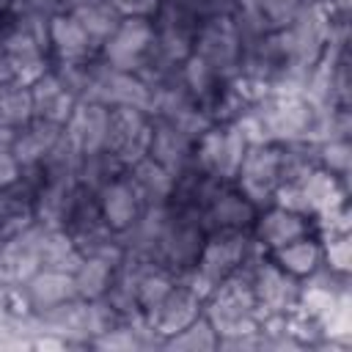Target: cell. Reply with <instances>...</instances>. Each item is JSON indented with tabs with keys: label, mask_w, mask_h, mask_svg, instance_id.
Instances as JSON below:
<instances>
[{
	"label": "cell",
	"mask_w": 352,
	"mask_h": 352,
	"mask_svg": "<svg viewBox=\"0 0 352 352\" xmlns=\"http://www.w3.org/2000/svg\"><path fill=\"white\" fill-rule=\"evenodd\" d=\"M256 248H261V245L253 239V234L248 228H217V231H209L206 239H204V248L198 253L195 270L214 289L223 278L236 272L239 264Z\"/></svg>",
	"instance_id": "1"
},
{
	"label": "cell",
	"mask_w": 352,
	"mask_h": 352,
	"mask_svg": "<svg viewBox=\"0 0 352 352\" xmlns=\"http://www.w3.org/2000/svg\"><path fill=\"white\" fill-rule=\"evenodd\" d=\"M248 140L242 135V129L228 121V124H212L198 140H195V151H192V162L204 170L212 173L223 182H234L239 162L248 151Z\"/></svg>",
	"instance_id": "2"
},
{
	"label": "cell",
	"mask_w": 352,
	"mask_h": 352,
	"mask_svg": "<svg viewBox=\"0 0 352 352\" xmlns=\"http://www.w3.org/2000/svg\"><path fill=\"white\" fill-rule=\"evenodd\" d=\"M278 184H280V146L270 140L250 143L234 176V187L256 209H264L272 204V192Z\"/></svg>",
	"instance_id": "3"
},
{
	"label": "cell",
	"mask_w": 352,
	"mask_h": 352,
	"mask_svg": "<svg viewBox=\"0 0 352 352\" xmlns=\"http://www.w3.org/2000/svg\"><path fill=\"white\" fill-rule=\"evenodd\" d=\"M239 52H242V38L236 30V22L231 14L212 16L198 25L195 41H192V55L206 60L223 80H234L239 72Z\"/></svg>",
	"instance_id": "4"
},
{
	"label": "cell",
	"mask_w": 352,
	"mask_h": 352,
	"mask_svg": "<svg viewBox=\"0 0 352 352\" xmlns=\"http://www.w3.org/2000/svg\"><path fill=\"white\" fill-rule=\"evenodd\" d=\"M148 140H151V116L140 107H110L107 121V143L104 151H110L124 170L143 157H148Z\"/></svg>",
	"instance_id": "5"
},
{
	"label": "cell",
	"mask_w": 352,
	"mask_h": 352,
	"mask_svg": "<svg viewBox=\"0 0 352 352\" xmlns=\"http://www.w3.org/2000/svg\"><path fill=\"white\" fill-rule=\"evenodd\" d=\"M154 44V22L151 16H121L113 36L102 44L99 58L121 72H135L146 52Z\"/></svg>",
	"instance_id": "6"
},
{
	"label": "cell",
	"mask_w": 352,
	"mask_h": 352,
	"mask_svg": "<svg viewBox=\"0 0 352 352\" xmlns=\"http://www.w3.org/2000/svg\"><path fill=\"white\" fill-rule=\"evenodd\" d=\"M41 236H44V226L30 223L19 234L3 239L0 245V283L3 286H19L41 270Z\"/></svg>",
	"instance_id": "7"
},
{
	"label": "cell",
	"mask_w": 352,
	"mask_h": 352,
	"mask_svg": "<svg viewBox=\"0 0 352 352\" xmlns=\"http://www.w3.org/2000/svg\"><path fill=\"white\" fill-rule=\"evenodd\" d=\"M250 234L270 253V250H275L286 242L316 234V217H308V214H300V212L270 204V206L258 209V214L250 226Z\"/></svg>",
	"instance_id": "8"
},
{
	"label": "cell",
	"mask_w": 352,
	"mask_h": 352,
	"mask_svg": "<svg viewBox=\"0 0 352 352\" xmlns=\"http://www.w3.org/2000/svg\"><path fill=\"white\" fill-rule=\"evenodd\" d=\"M201 314H204V300H201L192 289H187L184 283L176 280L173 289L165 294V300H162L154 311H148L143 319H146V324L151 327V333H154L160 341H165V338H170L173 333L184 330L190 322H195Z\"/></svg>",
	"instance_id": "9"
},
{
	"label": "cell",
	"mask_w": 352,
	"mask_h": 352,
	"mask_svg": "<svg viewBox=\"0 0 352 352\" xmlns=\"http://www.w3.org/2000/svg\"><path fill=\"white\" fill-rule=\"evenodd\" d=\"M107 121H110V107L107 104H99V102H77V107L72 110L69 121L63 124V132L77 146V151L85 157V154L104 151V143H107Z\"/></svg>",
	"instance_id": "10"
},
{
	"label": "cell",
	"mask_w": 352,
	"mask_h": 352,
	"mask_svg": "<svg viewBox=\"0 0 352 352\" xmlns=\"http://www.w3.org/2000/svg\"><path fill=\"white\" fill-rule=\"evenodd\" d=\"M195 143L170 121L165 118H151V140H148V157L160 162L168 173L179 176L190 162H192Z\"/></svg>",
	"instance_id": "11"
},
{
	"label": "cell",
	"mask_w": 352,
	"mask_h": 352,
	"mask_svg": "<svg viewBox=\"0 0 352 352\" xmlns=\"http://www.w3.org/2000/svg\"><path fill=\"white\" fill-rule=\"evenodd\" d=\"M258 209L234 187V182H226L217 195L209 201V206L204 209V228L217 231V228H248L253 226Z\"/></svg>",
	"instance_id": "12"
},
{
	"label": "cell",
	"mask_w": 352,
	"mask_h": 352,
	"mask_svg": "<svg viewBox=\"0 0 352 352\" xmlns=\"http://www.w3.org/2000/svg\"><path fill=\"white\" fill-rule=\"evenodd\" d=\"M96 198H99V209H102L104 223L116 234L126 231L140 217V212L146 209L140 204V198L135 195V190H132V184L126 182L124 173H118L116 179H110L104 187H99L96 190Z\"/></svg>",
	"instance_id": "13"
},
{
	"label": "cell",
	"mask_w": 352,
	"mask_h": 352,
	"mask_svg": "<svg viewBox=\"0 0 352 352\" xmlns=\"http://www.w3.org/2000/svg\"><path fill=\"white\" fill-rule=\"evenodd\" d=\"M60 132H63L60 124H52V121H47V118H36V116H33V121H28L25 126L14 129L11 154H14V160L19 162V168L44 162V157L50 154V148L55 146V140L60 138Z\"/></svg>",
	"instance_id": "14"
},
{
	"label": "cell",
	"mask_w": 352,
	"mask_h": 352,
	"mask_svg": "<svg viewBox=\"0 0 352 352\" xmlns=\"http://www.w3.org/2000/svg\"><path fill=\"white\" fill-rule=\"evenodd\" d=\"M50 52L52 60H88L99 55V50L91 44L88 33L74 19V14L50 16Z\"/></svg>",
	"instance_id": "15"
},
{
	"label": "cell",
	"mask_w": 352,
	"mask_h": 352,
	"mask_svg": "<svg viewBox=\"0 0 352 352\" xmlns=\"http://www.w3.org/2000/svg\"><path fill=\"white\" fill-rule=\"evenodd\" d=\"M30 88V99H33V116L36 118H47V121H52V124H66L69 121V116H72V110L77 107V96L74 94H69L66 88H63V82L58 80V74L50 69V72H44L33 85H28Z\"/></svg>",
	"instance_id": "16"
},
{
	"label": "cell",
	"mask_w": 352,
	"mask_h": 352,
	"mask_svg": "<svg viewBox=\"0 0 352 352\" xmlns=\"http://www.w3.org/2000/svg\"><path fill=\"white\" fill-rule=\"evenodd\" d=\"M126 182L132 184L135 195L140 198L143 206H160V204H168L170 192H173V182L176 176L168 173L160 162H154L151 157H143L140 162L129 165L124 170Z\"/></svg>",
	"instance_id": "17"
},
{
	"label": "cell",
	"mask_w": 352,
	"mask_h": 352,
	"mask_svg": "<svg viewBox=\"0 0 352 352\" xmlns=\"http://www.w3.org/2000/svg\"><path fill=\"white\" fill-rule=\"evenodd\" d=\"M30 305H33V314H41V311H50L66 300H74L77 292H74V280H72V272H60V270H47L41 267L36 275H30L25 283H22Z\"/></svg>",
	"instance_id": "18"
},
{
	"label": "cell",
	"mask_w": 352,
	"mask_h": 352,
	"mask_svg": "<svg viewBox=\"0 0 352 352\" xmlns=\"http://www.w3.org/2000/svg\"><path fill=\"white\" fill-rule=\"evenodd\" d=\"M344 182L346 179H341V176H336L324 168H314L297 184H300V192H302V201H305L308 212L314 217H319V214L346 204V184Z\"/></svg>",
	"instance_id": "19"
},
{
	"label": "cell",
	"mask_w": 352,
	"mask_h": 352,
	"mask_svg": "<svg viewBox=\"0 0 352 352\" xmlns=\"http://www.w3.org/2000/svg\"><path fill=\"white\" fill-rule=\"evenodd\" d=\"M280 270H286L294 278H308L319 264H322V242L316 239V234L311 236H300L294 242H286L275 250L267 253Z\"/></svg>",
	"instance_id": "20"
},
{
	"label": "cell",
	"mask_w": 352,
	"mask_h": 352,
	"mask_svg": "<svg viewBox=\"0 0 352 352\" xmlns=\"http://www.w3.org/2000/svg\"><path fill=\"white\" fill-rule=\"evenodd\" d=\"M80 261H82V253L77 250V245L69 236V231L44 228V236H41V267L60 270V272H74Z\"/></svg>",
	"instance_id": "21"
},
{
	"label": "cell",
	"mask_w": 352,
	"mask_h": 352,
	"mask_svg": "<svg viewBox=\"0 0 352 352\" xmlns=\"http://www.w3.org/2000/svg\"><path fill=\"white\" fill-rule=\"evenodd\" d=\"M72 14L82 25V30L88 33V38H91V44L96 50H102V44L113 36V30L121 22V14L110 3H104V0H91L88 6H82V8L72 11Z\"/></svg>",
	"instance_id": "22"
},
{
	"label": "cell",
	"mask_w": 352,
	"mask_h": 352,
	"mask_svg": "<svg viewBox=\"0 0 352 352\" xmlns=\"http://www.w3.org/2000/svg\"><path fill=\"white\" fill-rule=\"evenodd\" d=\"M72 280H74V292H77L80 300H99L110 289L113 267L107 261H102V258L82 256V261L72 272Z\"/></svg>",
	"instance_id": "23"
},
{
	"label": "cell",
	"mask_w": 352,
	"mask_h": 352,
	"mask_svg": "<svg viewBox=\"0 0 352 352\" xmlns=\"http://www.w3.org/2000/svg\"><path fill=\"white\" fill-rule=\"evenodd\" d=\"M28 121H33V99L30 88L6 82L0 85V126L6 129H19Z\"/></svg>",
	"instance_id": "24"
},
{
	"label": "cell",
	"mask_w": 352,
	"mask_h": 352,
	"mask_svg": "<svg viewBox=\"0 0 352 352\" xmlns=\"http://www.w3.org/2000/svg\"><path fill=\"white\" fill-rule=\"evenodd\" d=\"M162 346L165 349H217V330L212 327L206 314H201L184 330H179L170 338H165Z\"/></svg>",
	"instance_id": "25"
},
{
	"label": "cell",
	"mask_w": 352,
	"mask_h": 352,
	"mask_svg": "<svg viewBox=\"0 0 352 352\" xmlns=\"http://www.w3.org/2000/svg\"><path fill=\"white\" fill-rule=\"evenodd\" d=\"M316 160L319 168L346 179L349 176V165H352V146L346 138H327L316 143Z\"/></svg>",
	"instance_id": "26"
},
{
	"label": "cell",
	"mask_w": 352,
	"mask_h": 352,
	"mask_svg": "<svg viewBox=\"0 0 352 352\" xmlns=\"http://www.w3.org/2000/svg\"><path fill=\"white\" fill-rule=\"evenodd\" d=\"M121 16H154L162 0H104Z\"/></svg>",
	"instance_id": "27"
},
{
	"label": "cell",
	"mask_w": 352,
	"mask_h": 352,
	"mask_svg": "<svg viewBox=\"0 0 352 352\" xmlns=\"http://www.w3.org/2000/svg\"><path fill=\"white\" fill-rule=\"evenodd\" d=\"M6 82H14V77H11V66H8V58L0 44V85H6Z\"/></svg>",
	"instance_id": "28"
},
{
	"label": "cell",
	"mask_w": 352,
	"mask_h": 352,
	"mask_svg": "<svg viewBox=\"0 0 352 352\" xmlns=\"http://www.w3.org/2000/svg\"><path fill=\"white\" fill-rule=\"evenodd\" d=\"M0 245H3V236H0Z\"/></svg>",
	"instance_id": "29"
}]
</instances>
